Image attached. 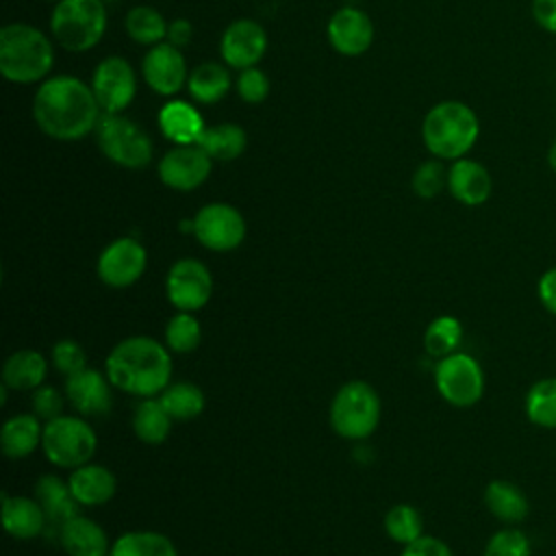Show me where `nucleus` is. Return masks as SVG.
Wrapping results in <instances>:
<instances>
[{"instance_id": "nucleus-1", "label": "nucleus", "mask_w": 556, "mask_h": 556, "mask_svg": "<svg viewBox=\"0 0 556 556\" xmlns=\"http://www.w3.org/2000/svg\"><path fill=\"white\" fill-rule=\"evenodd\" d=\"M102 109L80 78L52 76L35 93L33 117L41 132L59 141H78L96 130Z\"/></svg>"}, {"instance_id": "nucleus-2", "label": "nucleus", "mask_w": 556, "mask_h": 556, "mask_svg": "<svg viewBox=\"0 0 556 556\" xmlns=\"http://www.w3.org/2000/svg\"><path fill=\"white\" fill-rule=\"evenodd\" d=\"M174 361L165 343L132 334L115 343L104 361V374L117 391L135 397H159L172 382Z\"/></svg>"}, {"instance_id": "nucleus-3", "label": "nucleus", "mask_w": 556, "mask_h": 556, "mask_svg": "<svg viewBox=\"0 0 556 556\" xmlns=\"http://www.w3.org/2000/svg\"><path fill=\"white\" fill-rule=\"evenodd\" d=\"M421 137L432 156L439 161H456L467 156L476 146L480 137V119L469 104L460 100H443L426 113Z\"/></svg>"}, {"instance_id": "nucleus-4", "label": "nucleus", "mask_w": 556, "mask_h": 556, "mask_svg": "<svg viewBox=\"0 0 556 556\" xmlns=\"http://www.w3.org/2000/svg\"><path fill=\"white\" fill-rule=\"evenodd\" d=\"M52 65L54 50L41 30L28 24H9L0 30V72L7 80L37 83Z\"/></svg>"}, {"instance_id": "nucleus-5", "label": "nucleus", "mask_w": 556, "mask_h": 556, "mask_svg": "<svg viewBox=\"0 0 556 556\" xmlns=\"http://www.w3.org/2000/svg\"><path fill=\"white\" fill-rule=\"evenodd\" d=\"M382 417V402L378 391L365 380H350L341 384L330 402V428L348 441L369 439Z\"/></svg>"}, {"instance_id": "nucleus-6", "label": "nucleus", "mask_w": 556, "mask_h": 556, "mask_svg": "<svg viewBox=\"0 0 556 556\" xmlns=\"http://www.w3.org/2000/svg\"><path fill=\"white\" fill-rule=\"evenodd\" d=\"M41 450L54 467L76 469L91 463L98 450V434L83 415H59L43 421Z\"/></svg>"}, {"instance_id": "nucleus-7", "label": "nucleus", "mask_w": 556, "mask_h": 556, "mask_svg": "<svg viewBox=\"0 0 556 556\" xmlns=\"http://www.w3.org/2000/svg\"><path fill=\"white\" fill-rule=\"evenodd\" d=\"M50 28L70 52L93 48L106 30L104 0H59L52 9Z\"/></svg>"}, {"instance_id": "nucleus-8", "label": "nucleus", "mask_w": 556, "mask_h": 556, "mask_svg": "<svg viewBox=\"0 0 556 556\" xmlns=\"http://www.w3.org/2000/svg\"><path fill=\"white\" fill-rule=\"evenodd\" d=\"M100 152L126 169H141L152 161V139L122 113H102L96 124Z\"/></svg>"}, {"instance_id": "nucleus-9", "label": "nucleus", "mask_w": 556, "mask_h": 556, "mask_svg": "<svg viewBox=\"0 0 556 556\" xmlns=\"http://www.w3.org/2000/svg\"><path fill=\"white\" fill-rule=\"evenodd\" d=\"M434 387L450 406L469 408L484 395V371L473 356L454 352L437 361Z\"/></svg>"}, {"instance_id": "nucleus-10", "label": "nucleus", "mask_w": 556, "mask_h": 556, "mask_svg": "<svg viewBox=\"0 0 556 556\" xmlns=\"http://www.w3.org/2000/svg\"><path fill=\"white\" fill-rule=\"evenodd\" d=\"M248 226L239 208L226 202L204 204L193 217V235L211 252H232L245 239Z\"/></svg>"}, {"instance_id": "nucleus-11", "label": "nucleus", "mask_w": 556, "mask_h": 556, "mask_svg": "<svg viewBox=\"0 0 556 556\" xmlns=\"http://www.w3.org/2000/svg\"><path fill=\"white\" fill-rule=\"evenodd\" d=\"M165 295L176 311L198 313L213 295V274L198 258H178L165 276Z\"/></svg>"}, {"instance_id": "nucleus-12", "label": "nucleus", "mask_w": 556, "mask_h": 556, "mask_svg": "<svg viewBox=\"0 0 556 556\" xmlns=\"http://www.w3.org/2000/svg\"><path fill=\"white\" fill-rule=\"evenodd\" d=\"M148 267V252L135 237L113 239L96 261V274L111 289L132 287Z\"/></svg>"}, {"instance_id": "nucleus-13", "label": "nucleus", "mask_w": 556, "mask_h": 556, "mask_svg": "<svg viewBox=\"0 0 556 556\" xmlns=\"http://www.w3.org/2000/svg\"><path fill=\"white\" fill-rule=\"evenodd\" d=\"M91 91L102 113H122L137 93V76L132 65L122 56H106L93 72Z\"/></svg>"}, {"instance_id": "nucleus-14", "label": "nucleus", "mask_w": 556, "mask_h": 556, "mask_svg": "<svg viewBox=\"0 0 556 556\" xmlns=\"http://www.w3.org/2000/svg\"><path fill=\"white\" fill-rule=\"evenodd\" d=\"M213 159L198 146H176L159 161V178L174 191H193L211 176Z\"/></svg>"}, {"instance_id": "nucleus-15", "label": "nucleus", "mask_w": 556, "mask_h": 556, "mask_svg": "<svg viewBox=\"0 0 556 556\" xmlns=\"http://www.w3.org/2000/svg\"><path fill=\"white\" fill-rule=\"evenodd\" d=\"M113 384L100 369L85 367L65 378V397L83 417H102L113 408Z\"/></svg>"}, {"instance_id": "nucleus-16", "label": "nucleus", "mask_w": 556, "mask_h": 556, "mask_svg": "<svg viewBox=\"0 0 556 556\" xmlns=\"http://www.w3.org/2000/svg\"><path fill=\"white\" fill-rule=\"evenodd\" d=\"M141 74L148 87L161 96H174L189 80L187 63L180 52L169 41H161L152 46L141 63Z\"/></svg>"}, {"instance_id": "nucleus-17", "label": "nucleus", "mask_w": 556, "mask_h": 556, "mask_svg": "<svg viewBox=\"0 0 556 556\" xmlns=\"http://www.w3.org/2000/svg\"><path fill=\"white\" fill-rule=\"evenodd\" d=\"M267 48V35L265 28L254 20H237L232 22L219 41L222 59L228 67L245 70L254 67Z\"/></svg>"}, {"instance_id": "nucleus-18", "label": "nucleus", "mask_w": 556, "mask_h": 556, "mask_svg": "<svg viewBox=\"0 0 556 556\" xmlns=\"http://www.w3.org/2000/svg\"><path fill=\"white\" fill-rule=\"evenodd\" d=\"M328 41L343 56H358L374 41V24L369 15L356 7L339 9L328 22Z\"/></svg>"}, {"instance_id": "nucleus-19", "label": "nucleus", "mask_w": 556, "mask_h": 556, "mask_svg": "<svg viewBox=\"0 0 556 556\" xmlns=\"http://www.w3.org/2000/svg\"><path fill=\"white\" fill-rule=\"evenodd\" d=\"M447 191L465 206H480L493 193V178L480 161L463 156L447 169Z\"/></svg>"}, {"instance_id": "nucleus-20", "label": "nucleus", "mask_w": 556, "mask_h": 556, "mask_svg": "<svg viewBox=\"0 0 556 556\" xmlns=\"http://www.w3.org/2000/svg\"><path fill=\"white\" fill-rule=\"evenodd\" d=\"M2 528L17 541H30L48 530V519L37 497L2 493Z\"/></svg>"}, {"instance_id": "nucleus-21", "label": "nucleus", "mask_w": 556, "mask_h": 556, "mask_svg": "<svg viewBox=\"0 0 556 556\" xmlns=\"http://www.w3.org/2000/svg\"><path fill=\"white\" fill-rule=\"evenodd\" d=\"M70 489L80 506L93 508L111 502L117 493V478L115 473L100 465V463H85L76 469H72L70 478Z\"/></svg>"}, {"instance_id": "nucleus-22", "label": "nucleus", "mask_w": 556, "mask_h": 556, "mask_svg": "<svg viewBox=\"0 0 556 556\" xmlns=\"http://www.w3.org/2000/svg\"><path fill=\"white\" fill-rule=\"evenodd\" d=\"M35 497L41 504L46 519H48V530H54L59 534L61 526L70 521L72 517L80 515V504L76 502L70 482L54 476V473H43L37 484H35Z\"/></svg>"}, {"instance_id": "nucleus-23", "label": "nucleus", "mask_w": 556, "mask_h": 556, "mask_svg": "<svg viewBox=\"0 0 556 556\" xmlns=\"http://www.w3.org/2000/svg\"><path fill=\"white\" fill-rule=\"evenodd\" d=\"M56 536L67 556H109L113 545L109 543L104 528L85 515L65 521Z\"/></svg>"}, {"instance_id": "nucleus-24", "label": "nucleus", "mask_w": 556, "mask_h": 556, "mask_svg": "<svg viewBox=\"0 0 556 556\" xmlns=\"http://www.w3.org/2000/svg\"><path fill=\"white\" fill-rule=\"evenodd\" d=\"M41 437H43V424L35 413L11 415L0 428L2 454L11 460L26 458L37 447H41Z\"/></svg>"}, {"instance_id": "nucleus-25", "label": "nucleus", "mask_w": 556, "mask_h": 556, "mask_svg": "<svg viewBox=\"0 0 556 556\" xmlns=\"http://www.w3.org/2000/svg\"><path fill=\"white\" fill-rule=\"evenodd\" d=\"M48 358L37 350H17L2 365V384L11 391H35L48 376Z\"/></svg>"}, {"instance_id": "nucleus-26", "label": "nucleus", "mask_w": 556, "mask_h": 556, "mask_svg": "<svg viewBox=\"0 0 556 556\" xmlns=\"http://www.w3.org/2000/svg\"><path fill=\"white\" fill-rule=\"evenodd\" d=\"M159 126L161 132L176 146L198 143L202 130L206 128L198 109L182 100H172L159 111Z\"/></svg>"}, {"instance_id": "nucleus-27", "label": "nucleus", "mask_w": 556, "mask_h": 556, "mask_svg": "<svg viewBox=\"0 0 556 556\" xmlns=\"http://www.w3.org/2000/svg\"><path fill=\"white\" fill-rule=\"evenodd\" d=\"M484 506L502 523H521L530 513V502L526 493L510 480L495 478L484 489Z\"/></svg>"}, {"instance_id": "nucleus-28", "label": "nucleus", "mask_w": 556, "mask_h": 556, "mask_svg": "<svg viewBox=\"0 0 556 556\" xmlns=\"http://www.w3.org/2000/svg\"><path fill=\"white\" fill-rule=\"evenodd\" d=\"M130 426H132L135 437L141 443H146V445H161V443H165L169 439L174 419L165 410V406L161 404L159 397H143L135 406V410H132Z\"/></svg>"}, {"instance_id": "nucleus-29", "label": "nucleus", "mask_w": 556, "mask_h": 556, "mask_svg": "<svg viewBox=\"0 0 556 556\" xmlns=\"http://www.w3.org/2000/svg\"><path fill=\"white\" fill-rule=\"evenodd\" d=\"M109 556H178V549L163 532L128 530L113 541Z\"/></svg>"}, {"instance_id": "nucleus-30", "label": "nucleus", "mask_w": 556, "mask_h": 556, "mask_svg": "<svg viewBox=\"0 0 556 556\" xmlns=\"http://www.w3.org/2000/svg\"><path fill=\"white\" fill-rule=\"evenodd\" d=\"M248 135L239 124H217L206 126L198 139V146L213 159V161H235L245 150Z\"/></svg>"}, {"instance_id": "nucleus-31", "label": "nucleus", "mask_w": 556, "mask_h": 556, "mask_svg": "<svg viewBox=\"0 0 556 556\" xmlns=\"http://www.w3.org/2000/svg\"><path fill=\"white\" fill-rule=\"evenodd\" d=\"M165 410L172 415L174 421H189L204 413L206 395L204 391L189 380H176L169 382L163 393L159 395Z\"/></svg>"}, {"instance_id": "nucleus-32", "label": "nucleus", "mask_w": 556, "mask_h": 556, "mask_svg": "<svg viewBox=\"0 0 556 556\" xmlns=\"http://www.w3.org/2000/svg\"><path fill=\"white\" fill-rule=\"evenodd\" d=\"M187 87L193 100L202 104H215L228 93L230 74L219 63H202L191 72Z\"/></svg>"}, {"instance_id": "nucleus-33", "label": "nucleus", "mask_w": 556, "mask_h": 556, "mask_svg": "<svg viewBox=\"0 0 556 556\" xmlns=\"http://www.w3.org/2000/svg\"><path fill=\"white\" fill-rule=\"evenodd\" d=\"M463 339V324L454 315L434 317L424 330V350L432 358H443L458 352Z\"/></svg>"}, {"instance_id": "nucleus-34", "label": "nucleus", "mask_w": 556, "mask_h": 556, "mask_svg": "<svg viewBox=\"0 0 556 556\" xmlns=\"http://www.w3.org/2000/svg\"><path fill=\"white\" fill-rule=\"evenodd\" d=\"M526 417L547 430H556V378L536 380L523 400Z\"/></svg>"}, {"instance_id": "nucleus-35", "label": "nucleus", "mask_w": 556, "mask_h": 556, "mask_svg": "<svg viewBox=\"0 0 556 556\" xmlns=\"http://www.w3.org/2000/svg\"><path fill=\"white\" fill-rule=\"evenodd\" d=\"M163 343L172 354H191L202 343V326L195 317V313L178 311L172 315L165 324Z\"/></svg>"}, {"instance_id": "nucleus-36", "label": "nucleus", "mask_w": 556, "mask_h": 556, "mask_svg": "<svg viewBox=\"0 0 556 556\" xmlns=\"http://www.w3.org/2000/svg\"><path fill=\"white\" fill-rule=\"evenodd\" d=\"M167 26L163 15L152 7H132L126 13V33L132 41L143 46H156L167 37Z\"/></svg>"}, {"instance_id": "nucleus-37", "label": "nucleus", "mask_w": 556, "mask_h": 556, "mask_svg": "<svg viewBox=\"0 0 556 556\" xmlns=\"http://www.w3.org/2000/svg\"><path fill=\"white\" fill-rule=\"evenodd\" d=\"M382 526L387 536L400 545H408L424 534L421 513L413 504H393L384 513Z\"/></svg>"}, {"instance_id": "nucleus-38", "label": "nucleus", "mask_w": 556, "mask_h": 556, "mask_svg": "<svg viewBox=\"0 0 556 556\" xmlns=\"http://www.w3.org/2000/svg\"><path fill=\"white\" fill-rule=\"evenodd\" d=\"M410 187L415 191V195L424 198V200H432L437 198L445 187H447V169L443 167L441 161H424L410 178Z\"/></svg>"}, {"instance_id": "nucleus-39", "label": "nucleus", "mask_w": 556, "mask_h": 556, "mask_svg": "<svg viewBox=\"0 0 556 556\" xmlns=\"http://www.w3.org/2000/svg\"><path fill=\"white\" fill-rule=\"evenodd\" d=\"M482 556H532V545L526 532L510 526L491 534Z\"/></svg>"}, {"instance_id": "nucleus-40", "label": "nucleus", "mask_w": 556, "mask_h": 556, "mask_svg": "<svg viewBox=\"0 0 556 556\" xmlns=\"http://www.w3.org/2000/svg\"><path fill=\"white\" fill-rule=\"evenodd\" d=\"M50 361L65 378L87 367V352L76 339H59L50 350Z\"/></svg>"}, {"instance_id": "nucleus-41", "label": "nucleus", "mask_w": 556, "mask_h": 556, "mask_svg": "<svg viewBox=\"0 0 556 556\" xmlns=\"http://www.w3.org/2000/svg\"><path fill=\"white\" fill-rule=\"evenodd\" d=\"M237 93L248 104H258L269 93V78L254 65L245 67L237 76Z\"/></svg>"}, {"instance_id": "nucleus-42", "label": "nucleus", "mask_w": 556, "mask_h": 556, "mask_svg": "<svg viewBox=\"0 0 556 556\" xmlns=\"http://www.w3.org/2000/svg\"><path fill=\"white\" fill-rule=\"evenodd\" d=\"M65 400L67 397L59 389H54L50 384H41L30 395V408H33L30 413H35L43 421H50V419L63 415Z\"/></svg>"}, {"instance_id": "nucleus-43", "label": "nucleus", "mask_w": 556, "mask_h": 556, "mask_svg": "<svg viewBox=\"0 0 556 556\" xmlns=\"http://www.w3.org/2000/svg\"><path fill=\"white\" fill-rule=\"evenodd\" d=\"M400 556H454V554L445 541L430 534H421L413 543L404 545Z\"/></svg>"}, {"instance_id": "nucleus-44", "label": "nucleus", "mask_w": 556, "mask_h": 556, "mask_svg": "<svg viewBox=\"0 0 556 556\" xmlns=\"http://www.w3.org/2000/svg\"><path fill=\"white\" fill-rule=\"evenodd\" d=\"M530 15L547 35H556V0H532Z\"/></svg>"}, {"instance_id": "nucleus-45", "label": "nucleus", "mask_w": 556, "mask_h": 556, "mask_svg": "<svg viewBox=\"0 0 556 556\" xmlns=\"http://www.w3.org/2000/svg\"><path fill=\"white\" fill-rule=\"evenodd\" d=\"M539 300L545 311L556 315V267H549L547 271L541 274L539 285H536Z\"/></svg>"}, {"instance_id": "nucleus-46", "label": "nucleus", "mask_w": 556, "mask_h": 556, "mask_svg": "<svg viewBox=\"0 0 556 556\" xmlns=\"http://www.w3.org/2000/svg\"><path fill=\"white\" fill-rule=\"evenodd\" d=\"M191 24L187 20H174L169 26H167V39L169 43H174L176 48H182L191 41Z\"/></svg>"}, {"instance_id": "nucleus-47", "label": "nucleus", "mask_w": 556, "mask_h": 556, "mask_svg": "<svg viewBox=\"0 0 556 556\" xmlns=\"http://www.w3.org/2000/svg\"><path fill=\"white\" fill-rule=\"evenodd\" d=\"M547 165H549V169L556 174V139L549 143V148H547Z\"/></svg>"}, {"instance_id": "nucleus-48", "label": "nucleus", "mask_w": 556, "mask_h": 556, "mask_svg": "<svg viewBox=\"0 0 556 556\" xmlns=\"http://www.w3.org/2000/svg\"><path fill=\"white\" fill-rule=\"evenodd\" d=\"M104 2H109V0H104Z\"/></svg>"}, {"instance_id": "nucleus-49", "label": "nucleus", "mask_w": 556, "mask_h": 556, "mask_svg": "<svg viewBox=\"0 0 556 556\" xmlns=\"http://www.w3.org/2000/svg\"><path fill=\"white\" fill-rule=\"evenodd\" d=\"M56 2H59V0H56Z\"/></svg>"}]
</instances>
